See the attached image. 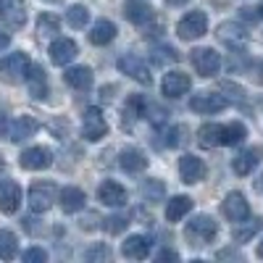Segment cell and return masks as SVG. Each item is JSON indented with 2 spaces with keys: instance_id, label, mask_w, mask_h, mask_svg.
Returning <instances> with one entry per match:
<instances>
[{
  "instance_id": "6da1fadb",
  "label": "cell",
  "mask_w": 263,
  "mask_h": 263,
  "mask_svg": "<svg viewBox=\"0 0 263 263\" xmlns=\"http://www.w3.org/2000/svg\"><path fill=\"white\" fill-rule=\"evenodd\" d=\"M218 234V224L213 221V216L208 213H200V216H195L192 221L184 227V237H187V242L192 248H205L208 242H213Z\"/></svg>"
},
{
  "instance_id": "7a4b0ae2",
  "label": "cell",
  "mask_w": 263,
  "mask_h": 263,
  "mask_svg": "<svg viewBox=\"0 0 263 263\" xmlns=\"http://www.w3.org/2000/svg\"><path fill=\"white\" fill-rule=\"evenodd\" d=\"M29 66H32L29 55H27V53H21V50L6 55L3 61H0V82L21 84V82L27 79V74H29Z\"/></svg>"
},
{
  "instance_id": "3957f363",
  "label": "cell",
  "mask_w": 263,
  "mask_h": 263,
  "mask_svg": "<svg viewBox=\"0 0 263 263\" xmlns=\"http://www.w3.org/2000/svg\"><path fill=\"white\" fill-rule=\"evenodd\" d=\"M108 135V121L103 116L100 108H87L84 119H82V137L87 142H98Z\"/></svg>"
},
{
  "instance_id": "277c9868",
  "label": "cell",
  "mask_w": 263,
  "mask_h": 263,
  "mask_svg": "<svg viewBox=\"0 0 263 263\" xmlns=\"http://www.w3.org/2000/svg\"><path fill=\"white\" fill-rule=\"evenodd\" d=\"M192 66H195V71L200 74V77H213L218 74V69H221V53H216L213 48H195L192 55H190Z\"/></svg>"
},
{
  "instance_id": "5b68a950",
  "label": "cell",
  "mask_w": 263,
  "mask_h": 263,
  "mask_svg": "<svg viewBox=\"0 0 263 263\" xmlns=\"http://www.w3.org/2000/svg\"><path fill=\"white\" fill-rule=\"evenodd\" d=\"M208 32V16L203 11H190L179 18V24H177V34L182 40H197V37H203Z\"/></svg>"
},
{
  "instance_id": "8992f818",
  "label": "cell",
  "mask_w": 263,
  "mask_h": 263,
  "mask_svg": "<svg viewBox=\"0 0 263 263\" xmlns=\"http://www.w3.org/2000/svg\"><path fill=\"white\" fill-rule=\"evenodd\" d=\"M55 203V184L53 182H34L29 187V208L34 213H45Z\"/></svg>"
},
{
  "instance_id": "52a82bcc",
  "label": "cell",
  "mask_w": 263,
  "mask_h": 263,
  "mask_svg": "<svg viewBox=\"0 0 263 263\" xmlns=\"http://www.w3.org/2000/svg\"><path fill=\"white\" fill-rule=\"evenodd\" d=\"M119 71L126 74L129 79L140 82V84H150V82H153V77H150V71H147V66H145V61H142L137 53H124V55L119 58Z\"/></svg>"
},
{
  "instance_id": "ba28073f",
  "label": "cell",
  "mask_w": 263,
  "mask_h": 263,
  "mask_svg": "<svg viewBox=\"0 0 263 263\" xmlns=\"http://www.w3.org/2000/svg\"><path fill=\"white\" fill-rule=\"evenodd\" d=\"M18 163H21V168H27V171H42V168H48L53 163V153L48 147L34 145V147H27L24 153H21Z\"/></svg>"
},
{
  "instance_id": "9c48e42d",
  "label": "cell",
  "mask_w": 263,
  "mask_h": 263,
  "mask_svg": "<svg viewBox=\"0 0 263 263\" xmlns=\"http://www.w3.org/2000/svg\"><path fill=\"white\" fill-rule=\"evenodd\" d=\"M0 18L11 29H21L27 24V3L24 0H0Z\"/></svg>"
},
{
  "instance_id": "30bf717a",
  "label": "cell",
  "mask_w": 263,
  "mask_h": 263,
  "mask_svg": "<svg viewBox=\"0 0 263 263\" xmlns=\"http://www.w3.org/2000/svg\"><path fill=\"white\" fill-rule=\"evenodd\" d=\"M229 105V100L224 95H216V92H200V95H192L190 100V108L195 114H218V111H224V108Z\"/></svg>"
},
{
  "instance_id": "8fae6325",
  "label": "cell",
  "mask_w": 263,
  "mask_h": 263,
  "mask_svg": "<svg viewBox=\"0 0 263 263\" xmlns=\"http://www.w3.org/2000/svg\"><path fill=\"white\" fill-rule=\"evenodd\" d=\"M221 213H224V218H229V221H242V218H248L250 216V205H248V200H245V195L242 192H229L227 197H224V203H221Z\"/></svg>"
},
{
  "instance_id": "7c38bea8",
  "label": "cell",
  "mask_w": 263,
  "mask_h": 263,
  "mask_svg": "<svg viewBox=\"0 0 263 263\" xmlns=\"http://www.w3.org/2000/svg\"><path fill=\"white\" fill-rule=\"evenodd\" d=\"M98 200H100L103 205H108V208H121V205H126L129 195H126V190H124L119 182L105 179V182L98 187Z\"/></svg>"
},
{
  "instance_id": "4fadbf2b",
  "label": "cell",
  "mask_w": 263,
  "mask_h": 263,
  "mask_svg": "<svg viewBox=\"0 0 263 263\" xmlns=\"http://www.w3.org/2000/svg\"><path fill=\"white\" fill-rule=\"evenodd\" d=\"M190 87H192V79L184 71H168L161 82V90L166 98H182L190 92Z\"/></svg>"
},
{
  "instance_id": "5bb4252c",
  "label": "cell",
  "mask_w": 263,
  "mask_h": 263,
  "mask_svg": "<svg viewBox=\"0 0 263 263\" xmlns=\"http://www.w3.org/2000/svg\"><path fill=\"white\" fill-rule=\"evenodd\" d=\"M77 53H79V45H77L74 40H69V37H55L53 45H50V61H53L55 66L71 63V61L77 58Z\"/></svg>"
},
{
  "instance_id": "9a60e30c",
  "label": "cell",
  "mask_w": 263,
  "mask_h": 263,
  "mask_svg": "<svg viewBox=\"0 0 263 263\" xmlns=\"http://www.w3.org/2000/svg\"><path fill=\"white\" fill-rule=\"evenodd\" d=\"M124 16L132 21V24L145 27V24H150V21L156 18V11H153V6L145 3V0H126L124 3Z\"/></svg>"
},
{
  "instance_id": "2e32d148",
  "label": "cell",
  "mask_w": 263,
  "mask_h": 263,
  "mask_svg": "<svg viewBox=\"0 0 263 263\" xmlns=\"http://www.w3.org/2000/svg\"><path fill=\"white\" fill-rule=\"evenodd\" d=\"M21 205V187L13 179H0V211L3 213H16Z\"/></svg>"
},
{
  "instance_id": "e0dca14e",
  "label": "cell",
  "mask_w": 263,
  "mask_h": 263,
  "mask_svg": "<svg viewBox=\"0 0 263 263\" xmlns=\"http://www.w3.org/2000/svg\"><path fill=\"white\" fill-rule=\"evenodd\" d=\"M179 174H182V182L187 184H197L203 177H205V166L203 161L192 156V153H184V156L179 158Z\"/></svg>"
},
{
  "instance_id": "ac0fdd59",
  "label": "cell",
  "mask_w": 263,
  "mask_h": 263,
  "mask_svg": "<svg viewBox=\"0 0 263 263\" xmlns=\"http://www.w3.org/2000/svg\"><path fill=\"white\" fill-rule=\"evenodd\" d=\"M63 82L71 87V90H79V92H87L92 87L95 77H92V69L90 66H71V69H66L63 74Z\"/></svg>"
},
{
  "instance_id": "d6986e66",
  "label": "cell",
  "mask_w": 263,
  "mask_h": 263,
  "mask_svg": "<svg viewBox=\"0 0 263 263\" xmlns=\"http://www.w3.org/2000/svg\"><path fill=\"white\" fill-rule=\"evenodd\" d=\"M260 156H263V150L255 145V147H248L242 153H237L234 161H232V168L237 177H248V174H253V168L260 163Z\"/></svg>"
},
{
  "instance_id": "ffe728a7",
  "label": "cell",
  "mask_w": 263,
  "mask_h": 263,
  "mask_svg": "<svg viewBox=\"0 0 263 263\" xmlns=\"http://www.w3.org/2000/svg\"><path fill=\"white\" fill-rule=\"evenodd\" d=\"M119 166L129 174H140L147 168V156L140 150V147H126L121 150V156H119Z\"/></svg>"
},
{
  "instance_id": "44dd1931",
  "label": "cell",
  "mask_w": 263,
  "mask_h": 263,
  "mask_svg": "<svg viewBox=\"0 0 263 263\" xmlns=\"http://www.w3.org/2000/svg\"><path fill=\"white\" fill-rule=\"evenodd\" d=\"M121 253H124V258H129V260H145V258L150 255V239L142 237V234L129 237L126 242L121 245Z\"/></svg>"
},
{
  "instance_id": "7402d4cb",
  "label": "cell",
  "mask_w": 263,
  "mask_h": 263,
  "mask_svg": "<svg viewBox=\"0 0 263 263\" xmlns=\"http://www.w3.org/2000/svg\"><path fill=\"white\" fill-rule=\"evenodd\" d=\"M37 129H40V124H37L32 116H18V119L8 126V137H11L13 142H24L27 137H34V135H37Z\"/></svg>"
},
{
  "instance_id": "603a6c76",
  "label": "cell",
  "mask_w": 263,
  "mask_h": 263,
  "mask_svg": "<svg viewBox=\"0 0 263 263\" xmlns=\"http://www.w3.org/2000/svg\"><path fill=\"white\" fill-rule=\"evenodd\" d=\"M190 211H192V197H190V195H177V197H171V200L166 203V221L179 224Z\"/></svg>"
},
{
  "instance_id": "cb8c5ba5",
  "label": "cell",
  "mask_w": 263,
  "mask_h": 263,
  "mask_svg": "<svg viewBox=\"0 0 263 263\" xmlns=\"http://www.w3.org/2000/svg\"><path fill=\"white\" fill-rule=\"evenodd\" d=\"M218 40L221 42H227V45H242V42L248 40V32H245V27L242 24H237V21H224L221 27H218Z\"/></svg>"
},
{
  "instance_id": "d4e9b609",
  "label": "cell",
  "mask_w": 263,
  "mask_h": 263,
  "mask_svg": "<svg viewBox=\"0 0 263 263\" xmlns=\"http://www.w3.org/2000/svg\"><path fill=\"white\" fill-rule=\"evenodd\" d=\"M27 82H29L32 98H37V100H45L48 98V77H45V71H42V66H29Z\"/></svg>"
},
{
  "instance_id": "484cf974",
  "label": "cell",
  "mask_w": 263,
  "mask_h": 263,
  "mask_svg": "<svg viewBox=\"0 0 263 263\" xmlns=\"http://www.w3.org/2000/svg\"><path fill=\"white\" fill-rule=\"evenodd\" d=\"M260 218H242V221H237V227L232 229V239L237 245H242V242H250V239L260 232Z\"/></svg>"
},
{
  "instance_id": "4316f807",
  "label": "cell",
  "mask_w": 263,
  "mask_h": 263,
  "mask_svg": "<svg viewBox=\"0 0 263 263\" xmlns=\"http://www.w3.org/2000/svg\"><path fill=\"white\" fill-rule=\"evenodd\" d=\"M58 200H61V208L66 213H77L84 208V192L79 187H63L58 192Z\"/></svg>"
},
{
  "instance_id": "83f0119b",
  "label": "cell",
  "mask_w": 263,
  "mask_h": 263,
  "mask_svg": "<svg viewBox=\"0 0 263 263\" xmlns=\"http://www.w3.org/2000/svg\"><path fill=\"white\" fill-rule=\"evenodd\" d=\"M114 37H116V24L108 21V18H100L98 24L92 27V32H90L92 45H108V42H114Z\"/></svg>"
},
{
  "instance_id": "f1b7e54d",
  "label": "cell",
  "mask_w": 263,
  "mask_h": 263,
  "mask_svg": "<svg viewBox=\"0 0 263 263\" xmlns=\"http://www.w3.org/2000/svg\"><path fill=\"white\" fill-rule=\"evenodd\" d=\"M145 98L142 95H129L126 98V105H124V126H132V121H137L145 116Z\"/></svg>"
},
{
  "instance_id": "f546056e",
  "label": "cell",
  "mask_w": 263,
  "mask_h": 263,
  "mask_svg": "<svg viewBox=\"0 0 263 263\" xmlns=\"http://www.w3.org/2000/svg\"><path fill=\"white\" fill-rule=\"evenodd\" d=\"M221 132H224L221 124H203L197 129V142L203 147H218L221 145Z\"/></svg>"
},
{
  "instance_id": "4dcf8cb0",
  "label": "cell",
  "mask_w": 263,
  "mask_h": 263,
  "mask_svg": "<svg viewBox=\"0 0 263 263\" xmlns=\"http://www.w3.org/2000/svg\"><path fill=\"white\" fill-rule=\"evenodd\" d=\"M18 255V237L11 229H0V258L11 260Z\"/></svg>"
},
{
  "instance_id": "1f68e13d",
  "label": "cell",
  "mask_w": 263,
  "mask_h": 263,
  "mask_svg": "<svg viewBox=\"0 0 263 263\" xmlns=\"http://www.w3.org/2000/svg\"><path fill=\"white\" fill-rule=\"evenodd\" d=\"M245 137H248V129H245V124L232 121V124H227V126H224V132H221V145L232 147V145H239Z\"/></svg>"
},
{
  "instance_id": "d6a6232c",
  "label": "cell",
  "mask_w": 263,
  "mask_h": 263,
  "mask_svg": "<svg viewBox=\"0 0 263 263\" xmlns=\"http://www.w3.org/2000/svg\"><path fill=\"white\" fill-rule=\"evenodd\" d=\"M87 21H90V11H87V6H82V3H77V6H71L69 11H66V24H69L71 29L87 27Z\"/></svg>"
},
{
  "instance_id": "836d02e7",
  "label": "cell",
  "mask_w": 263,
  "mask_h": 263,
  "mask_svg": "<svg viewBox=\"0 0 263 263\" xmlns=\"http://www.w3.org/2000/svg\"><path fill=\"white\" fill-rule=\"evenodd\" d=\"M140 190H142V195H145V200H150V203L163 200V195H166V184H163L161 179H145Z\"/></svg>"
},
{
  "instance_id": "e575fe53",
  "label": "cell",
  "mask_w": 263,
  "mask_h": 263,
  "mask_svg": "<svg viewBox=\"0 0 263 263\" xmlns=\"http://www.w3.org/2000/svg\"><path fill=\"white\" fill-rule=\"evenodd\" d=\"M150 61L156 63V66H166V63H177V61H179V53L174 50L171 45H158V48H153V53H150Z\"/></svg>"
},
{
  "instance_id": "d590c367",
  "label": "cell",
  "mask_w": 263,
  "mask_h": 263,
  "mask_svg": "<svg viewBox=\"0 0 263 263\" xmlns=\"http://www.w3.org/2000/svg\"><path fill=\"white\" fill-rule=\"evenodd\" d=\"M58 29H61L58 16H53V13H42V16L37 18V32H40V37H53V34H58Z\"/></svg>"
},
{
  "instance_id": "8d00e7d4",
  "label": "cell",
  "mask_w": 263,
  "mask_h": 263,
  "mask_svg": "<svg viewBox=\"0 0 263 263\" xmlns=\"http://www.w3.org/2000/svg\"><path fill=\"white\" fill-rule=\"evenodd\" d=\"M103 227H105L108 234H119V232H124V229L129 227V216H119V213H114V216L103 218Z\"/></svg>"
},
{
  "instance_id": "74e56055",
  "label": "cell",
  "mask_w": 263,
  "mask_h": 263,
  "mask_svg": "<svg viewBox=\"0 0 263 263\" xmlns=\"http://www.w3.org/2000/svg\"><path fill=\"white\" fill-rule=\"evenodd\" d=\"M24 263H45L48 260V253L42 250V248H29V250H24Z\"/></svg>"
},
{
  "instance_id": "f35d334b",
  "label": "cell",
  "mask_w": 263,
  "mask_h": 263,
  "mask_svg": "<svg viewBox=\"0 0 263 263\" xmlns=\"http://www.w3.org/2000/svg\"><path fill=\"white\" fill-rule=\"evenodd\" d=\"M184 135H187V129H184V126H174V129L168 132V140H166V145H168V147H179V145L187 140Z\"/></svg>"
},
{
  "instance_id": "ab89813d",
  "label": "cell",
  "mask_w": 263,
  "mask_h": 263,
  "mask_svg": "<svg viewBox=\"0 0 263 263\" xmlns=\"http://www.w3.org/2000/svg\"><path fill=\"white\" fill-rule=\"evenodd\" d=\"M218 90H221V92H232L229 98H234V100H242V98H245L242 87H237V84H232V82H221V84H218Z\"/></svg>"
},
{
  "instance_id": "60d3db41",
  "label": "cell",
  "mask_w": 263,
  "mask_h": 263,
  "mask_svg": "<svg viewBox=\"0 0 263 263\" xmlns=\"http://www.w3.org/2000/svg\"><path fill=\"white\" fill-rule=\"evenodd\" d=\"M84 258H87V260H105V258H108V248H105V245H98V248H92V250H87Z\"/></svg>"
},
{
  "instance_id": "b9f144b4",
  "label": "cell",
  "mask_w": 263,
  "mask_h": 263,
  "mask_svg": "<svg viewBox=\"0 0 263 263\" xmlns=\"http://www.w3.org/2000/svg\"><path fill=\"white\" fill-rule=\"evenodd\" d=\"M8 126H11V121H8V114L0 108V140H3L6 135H8Z\"/></svg>"
},
{
  "instance_id": "7bdbcfd3",
  "label": "cell",
  "mask_w": 263,
  "mask_h": 263,
  "mask_svg": "<svg viewBox=\"0 0 263 263\" xmlns=\"http://www.w3.org/2000/svg\"><path fill=\"white\" fill-rule=\"evenodd\" d=\"M253 79L258 82V84H263V61H258V63H253Z\"/></svg>"
},
{
  "instance_id": "ee69618b",
  "label": "cell",
  "mask_w": 263,
  "mask_h": 263,
  "mask_svg": "<svg viewBox=\"0 0 263 263\" xmlns=\"http://www.w3.org/2000/svg\"><path fill=\"white\" fill-rule=\"evenodd\" d=\"M239 16H242V18H248V21H255L260 13H255V8H250V6H248V8H239Z\"/></svg>"
},
{
  "instance_id": "f6af8a7d",
  "label": "cell",
  "mask_w": 263,
  "mask_h": 263,
  "mask_svg": "<svg viewBox=\"0 0 263 263\" xmlns=\"http://www.w3.org/2000/svg\"><path fill=\"white\" fill-rule=\"evenodd\" d=\"M161 260H179V253H174V250H161L158 253V263Z\"/></svg>"
},
{
  "instance_id": "bcb514c9",
  "label": "cell",
  "mask_w": 263,
  "mask_h": 263,
  "mask_svg": "<svg viewBox=\"0 0 263 263\" xmlns=\"http://www.w3.org/2000/svg\"><path fill=\"white\" fill-rule=\"evenodd\" d=\"M8 42H11L8 32H3V29H0V48H8Z\"/></svg>"
},
{
  "instance_id": "7dc6e473",
  "label": "cell",
  "mask_w": 263,
  "mask_h": 263,
  "mask_svg": "<svg viewBox=\"0 0 263 263\" xmlns=\"http://www.w3.org/2000/svg\"><path fill=\"white\" fill-rule=\"evenodd\" d=\"M255 192H260V195H263V171L258 174V179H255Z\"/></svg>"
},
{
  "instance_id": "c3c4849f",
  "label": "cell",
  "mask_w": 263,
  "mask_h": 263,
  "mask_svg": "<svg viewBox=\"0 0 263 263\" xmlns=\"http://www.w3.org/2000/svg\"><path fill=\"white\" fill-rule=\"evenodd\" d=\"M168 6H184V3H190V0H166Z\"/></svg>"
},
{
  "instance_id": "681fc988",
  "label": "cell",
  "mask_w": 263,
  "mask_h": 263,
  "mask_svg": "<svg viewBox=\"0 0 263 263\" xmlns=\"http://www.w3.org/2000/svg\"><path fill=\"white\" fill-rule=\"evenodd\" d=\"M258 258L263 260V239H260V245H258Z\"/></svg>"
},
{
  "instance_id": "f907efd6",
  "label": "cell",
  "mask_w": 263,
  "mask_h": 263,
  "mask_svg": "<svg viewBox=\"0 0 263 263\" xmlns=\"http://www.w3.org/2000/svg\"><path fill=\"white\" fill-rule=\"evenodd\" d=\"M260 18H263V3H260Z\"/></svg>"
},
{
  "instance_id": "816d5d0a",
  "label": "cell",
  "mask_w": 263,
  "mask_h": 263,
  "mask_svg": "<svg viewBox=\"0 0 263 263\" xmlns=\"http://www.w3.org/2000/svg\"><path fill=\"white\" fill-rule=\"evenodd\" d=\"M48 3H58V0H48Z\"/></svg>"
}]
</instances>
